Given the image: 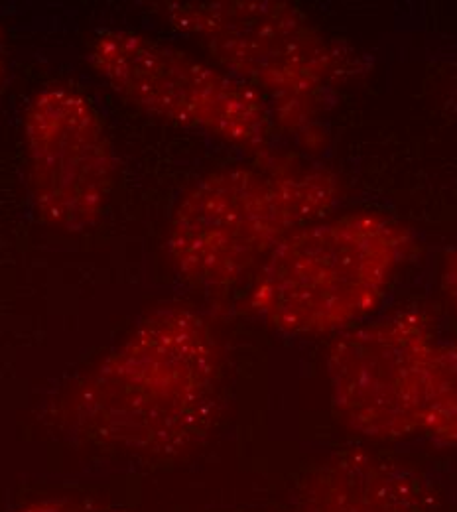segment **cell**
Returning <instances> with one entry per match:
<instances>
[{
	"instance_id": "52a82bcc",
	"label": "cell",
	"mask_w": 457,
	"mask_h": 512,
	"mask_svg": "<svg viewBox=\"0 0 457 512\" xmlns=\"http://www.w3.org/2000/svg\"><path fill=\"white\" fill-rule=\"evenodd\" d=\"M24 154L34 209L48 227L77 235L99 223L115 188V150L83 91L54 83L30 99Z\"/></svg>"
},
{
	"instance_id": "8992f818",
	"label": "cell",
	"mask_w": 457,
	"mask_h": 512,
	"mask_svg": "<svg viewBox=\"0 0 457 512\" xmlns=\"http://www.w3.org/2000/svg\"><path fill=\"white\" fill-rule=\"evenodd\" d=\"M436 345L434 320L414 306L345 329L327 353L331 404L345 428L373 442L422 434Z\"/></svg>"
},
{
	"instance_id": "3957f363",
	"label": "cell",
	"mask_w": 457,
	"mask_h": 512,
	"mask_svg": "<svg viewBox=\"0 0 457 512\" xmlns=\"http://www.w3.org/2000/svg\"><path fill=\"white\" fill-rule=\"evenodd\" d=\"M257 162L205 174L174 207L166 247L190 284L225 290L253 278L288 235L331 215L343 197L324 166L276 152Z\"/></svg>"
},
{
	"instance_id": "7c38bea8",
	"label": "cell",
	"mask_w": 457,
	"mask_h": 512,
	"mask_svg": "<svg viewBox=\"0 0 457 512\" xmlns=\"http://www.w3.org/2000/svg\"><path fill=\"white\" fill-rule=\"evenodd\" d=\"M444 101L457 113V65L446 73V87H444Z\"/></svg>"
},
{
	"instance_id": "8fae6325",
	"label": "cell",
	"mask_w": 457,
	"mask_h": 512,
	"mask_svg": "<svg viewBox=\"0 0 457 512\" xmlns=\"http://www.w3.org/2000/svg\"><path fill=\"white\" fill-rule=\"evenodd\" d=\"M442 288L446 292V298L450 302V306L454 308L457 316V247L450 253L446 264H444V272H442Z\"/></svg>"
},
{
	"instance_id": "ba28073f",
	"label": "cell",
	"mask_w": 457,
	"mask_h": 512,
	"mask_svg": "<svg viewBox=\"0 0 457 512\" xmlns=\"http://www.w3.org/2000/svg\"><path fill=\"white\" fill-rule=\"evenodd\" d=\"M298 512H428V491L406 465L347 449L308 477Z\"/></svg>"
},
{
	"instance_id": "4fadbf2b",
	"label": "cell",
	"mask_w": 457,
	"mask_h": 512,
	"mask_svg": "<svg viewBox=\"0 0 457 512\" xmlns=\"http://www.w3.org/2000/svg\"><path fill=\"white\" fill-rule=\"evenodd\" d=\"M6 73H8V65H6V50H4V36L0 30V91L6 83Z\"/></svg>"
},
{
	"instance_id": "5b68a950",
	"label": "cell",
	"mask_w": 457,
	"mask_h": 512,
	"mask_svg": "<svg viewBox=\"0 0 457 512\" xmlns=\"http://www.w3.org/2000/svg\"><path fill=\"white\" fill-rule=\"evenodd\" d=\"M95 73L134 109L262 158L276 127L261 97L211 62L134 30H103L89 46Z\"/></svg>"
},
{
	"instance_id": "277c9868",
	"label": "cell",
	"mask_w": 457,
	"mask_h": 512,
	"mask_svg": "<svg viewBox=\"0 0 457 512\" xmlns=\"http://www.w3.org/2000/svg\"><path fill=\"white\" fill-rule=\"evenodd\" d=\"M412 235L379 211L327 215L288 235L251 278L249 308L286 335H327L379 308L412 253Z\"/></svg>"
},
{
	"instance_id": "30bf717a",
	"label": "cell",
	"mask_w": 457,
	"mask_h": 512,
	"mask_svg": "<svg viewBox=\"0 0 457 512\" xmlns=\"http://www.w3.org/2000/svg\"><path fill=\"white\" fill-rule=\"evenodd\" d=\"M12 512H125L117 507L83 497H48L30 501Z\"/></svg>"
},
{
	"instance_id": "9c48e42d",
	"label": "cell",
	"mask_w": 457,
	"mask_h": 512,
	"mask_svg": "<svg viewBox=\"0 0 457 512\" xmlns=\"http://www.w3.org/2000/svg\"><path fill=\"white\" fill-rule=\"evenodd\" d=\"M422 434L442 446H457V341L438 343L430 361Z\"/></svg>"
},
{
	"instance_id": "6da1fadb",
	"label": "cell",
	"mask_w": 457,
	"mask_h": 512,
	"mask_svg": "<svg viewBox=\"0 0 457 512\" xmlns=\"http://www.w3.org/2000/svg\"><path fill=\"white\" fill-rule=\"evenodd\" d=\"M223 371L213 323L186 304L150 312L71 388L64 424L81 442L168 459L209 432Z\"/></svg>"
},
{
	"instance_id": "7a4b0ae2",
	"label": "cell",
	"mask_w": 457,
	"mask_h": 512,
	"mask_svg": "<svg viewBox=\"0 0 457 512\" xmlns=\"http://www.w3.org/2000/svg\"><path fill=\"white\" fill-rule=\"evenodd\" d=\"M152 8L211 64L251 87L276 130L310 154L326 148V115L339 93L371 69L363 52L290 2L172 0Z\"/></svg>"
}]
</instances>
